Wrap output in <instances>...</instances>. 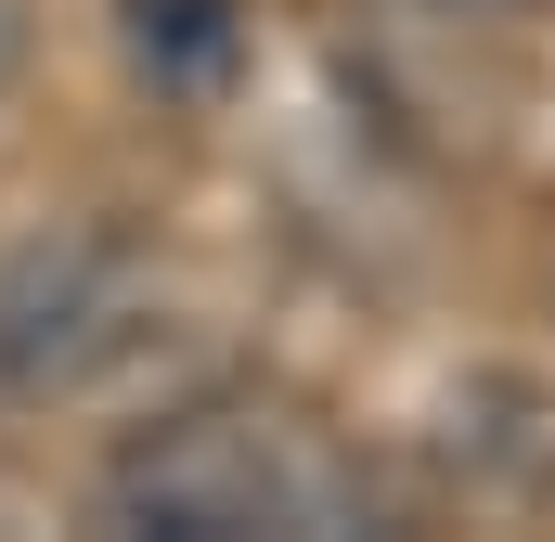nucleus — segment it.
I'll return each mask as SVG.
<instances>
[{"mask_svg":"<svg viewBox=\"0 0 555 542\" xmlns=\"http://www.w3.org/2000/svg\"><path fill=\"white\" fill-rule=\"evenodd\" d=\"M142 323H155V297H142V259H130V246H104V233H52V246H26V259L0 271V388L65 401V388H91V375L130 362Z\"/></svg>","mask_w":555,"mask_h":542,"instance_id":"nucleus-2","label":"nucleus"},{"mask_svg":"<svg viewBox=\"0 0 555 542\" xmlns=\"http://www.w3.org/2000/svg\"><path fill=\"white\" fill-rule=\"evenodd\" d=\"M104 504L130 530H168V542H246V530H284V542H336V530H388V491L375 465L310 426L284 401H181L168 426H142L130 452L104 465Z\"/></svg>","mask_w":555,"mask_h":542,"instance_id":"nucleus-1","label":"nucleus"},{"mask_svg":"<svg viewBox=\"0 0 555 542\" xmlns=\"http://www.w3.org/2000/svg\"><path fill=\"white\" fill-rule=\"evenodd\" d=\"M414 13H504V0H414Z\"/></svg>","mask_w":555,"mask_h":542,"instance_id":"nucleus-4","label":"nucleus"},{"mask_svg":"<svg viewBox=\"0 0 555 542\" xmlns=\"http://www.w3.org/2000/svg\"><path fill=\"white\" fill-rule=\"evenodd\" d=\"M117 39H130V65L155 91L207 104V91H233V65H246V0H117Z\"/></svg>","mask_w":555,"mask_h":542,"instance_id":"nucleus-3","label":"nucleus"}]
</instances>
